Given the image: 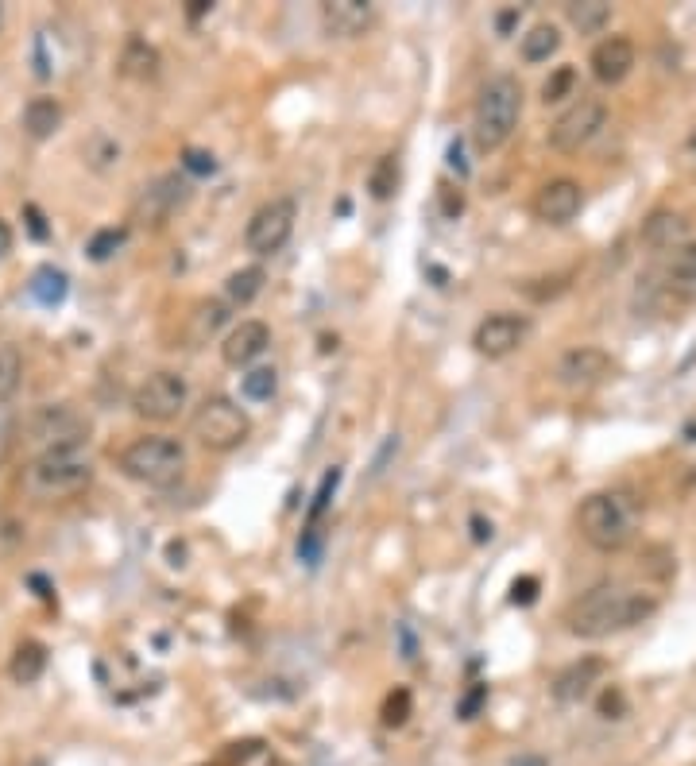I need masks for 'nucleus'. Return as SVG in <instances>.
<instances>
[{"mask_svg":"<svg viewBox=\"0 0 696 766\" xmlns=\"http://www.w3.org/2000/svg\"><path fill=\"white\" fill-rule=\"evenodd\" d=\"M511 766H546V759H534V755H522V759H511Z\"/></svg>","mask_w":696,"mask_h":766,"instance_id":"obj_46","label":"nucleus"},{"mask_svg":"<svg viewBox=\"0 0 696 766\" xmlns=\"http://www.w3.org/2000/svg\"><path fill=\"white\" fill-rule=\"evenodd\" d=\"M689 151L696 155V128H693V136H689Z\"/></svg>","mask_w":696,"mask_h":766,"instance_id":"obj_47","label":"nucleus"},{"mask_svg":"<svg viewBox=\"0 0 696 766\" xmlns=\"http://www.w3.org/2000/svg\"><path fill=\"white\" fill-rule=\"evenodd\" d=\"M557 51H561V31H557V24H534V28L519 39V55L522 62H530V66L550 62Z\"/></svg>","mask_w":696,"mask_h":766,"instance_id":"obj_24","label":"nucleus"},{"mask_svg":"<svg viewBox=\"0 0 696 766\" xmlns=\"http://www.w3.org/2000/svg\"><path fill=\"white\" fill-rule=\"evenodd\" d=\"M573 89H577V70H573V66H557L550 78L542 82V101H546V105H557V101L573 97Z\"/></svg>","mask_w":696,"mask_h":766,"instance_id":"obj_34","label":"nucleus"},{"mask_svg":"<svg viewBox=\"0 0 696 766\" xmlns=\"http://www.w3.org/2000/svg\"><path fill=\"white\" fill-rule=\"evenodd\" d=\"M120 70L128 74V78H155L159 74V51L155 47H147L144 39H128V47H124V59H120Z\"/></svg>","mask_w":696,"mask_h":766,"instance_id":"obj_28","label":"nucleus"},{"mask_svg":"<svg viewBox=\"0 0 696 766\" xmlns=\"http://www.w3.org/2000/svg\"><path fill=\"white\" fill-rule=\"evenodd\" d=\"M24 766H47L43 759H31V763H24Z\"/></svg>","mask_w":696,"mask_h":766,"instance_id":"obj_48","label":"nucleus"},{"mask_svg":"<svg viewBox=\"0 0 696 766\" xmlns=\"http://www.w3.org/2000/svg\"><path fill=\"white\" fill-rule=\"evenodd\" d=\"M186 198H190V182L178 175V171L159 175L151 186H144L140 198L132 202V221H136V225H147V229H159V225L171 221L174 209L186 206Z\"/></svg>","mask_w":696,"mask_h":766,"instance_id":"obj_11","label":"nucleus"},{"mask_svg":"<svg viewBox=\"0 0 696 766\" xmlns=\"http://www.w3.org/2000/svg\"><path fill=\"white\" fill-rule=\"evenodd\" d=\"M337 480H341V469L325 472V480H321V488H318V500H314V507H310V519H318L321 511L329 507V496H333V488H337Z\"/></svg>","mask_w":696,"mask_h":766,"instance_id":"obj_40","label":"nucleus"},{"mask_svg":"<svg viewBox=\"0 0 696 766\" xmlns=\"http://www.w3.org/2000/svg\"><path fill=\"white\" fill-rule=\"evenodd\" d=\"M20 380H24V356L16 345L0 341V403H8L20 391Z\"/></svg>","mask_w":696,"mask_h":766,"instance_id":"obj_30","label":"nucleus"},{"mask_svg":"<svg viewBox=\"0 0 696 766\" xmlns=\"http://www.w3.org/2000/svg\"><path fill=\"white\" fill-rule=\"evenodd\" d=\"M611 372H615V360L596 345H577L557 360V380L565 387H596V383L608 380Z\"/></svg>","mask_w":696,"mask_h":766,"instance_id":"obj_14","label":"nucleus"},{"mask_svg":"<svg viewBox=\"0 0 696 766\" xmlns=\"http://www.w3.org/2000/svg\"><path fill=\"white\" fill-rule=\"evenodd\" d=\"M565 20L580 35H600L611 24V4H604V0H573V4H565Z\"/></svg>","mask_w":696,"mask_h":766,"instance_id":"obj_25","label":"nucleus"},{"mask_svg":"<svg viewBox=\"0 0 696 766\" xmlns=\"http://www.w3.org/2000/svg\"><path fill=\"white\" fill-rule=\"evenodd\" d=\"M124 244V229H101V233H93V240L86 244V252H89V260H109L116 248Z\"/></svg>","mask_w":696,"mask_h":766,"instance_id":"obj_35","label":"nucleus"},{"mask_svg":"<svg viewBox=\"0 0 696 766\" xmlns=\"http://www.w3.org/2000/svg\"><path fill=\"white\" fill-rule=\"evenodd\" d=\"M20 120H24V132H28L31 140H47V136H55L58 124H62V105H58L55 97H31Z\"/></svg>","mask_w":696,"mask_h":766,"instance_id":"obj_21","label":"nucleus"},{"mask_svg":"<svg viewBox=\"0 0 696 766\" xmlns=\"http://www.w3.org/2000/svg\"><path fill=\"white\" fill-rule=\"evenodd\" d=\"M182 167H186L190 175H213V171H217V159H213L209 151L186 148L182 151Z\"/></svg>","mask_w":696,"mask_h":766,"instance_id":"obj_37","label":"nucleus"},{"mask_svg":"<svg viewBox=\"0 0 696 766\" xmlns=\"http://www.w3.org/2000/svg\"><path fill=\"white\" fill-rule=\"evenodd\" d=\"M604 120H608V105H604L600 97H577L561 117L553 120L550 148L561 151V155H573V151H580L584 144L596 140V132L604 128Z\"/></svg>","mask_w":696,"mask_h":766,"instance_id":"obj_9","label":"nucleus"},{"mask_svg":"<svg viewBox=\"0 0 696 766\" xmlns=\"http://www.w3.org/2000/svg\"><path fill=\"white\" fill-rule=\"evenodd\" d=\"M229 322V302H221V298H202L194 310H190V318H186V341H190V349H202L209 345L221 329Z\"/></svg>","mask_w":696,"mask_h":766,"instance_id":"obj_20","label":"nucleus"},{"mask_svg":"<svg viewBox=\"0 0 696 766\" xmlns=\"http://www.w3.org/2000/svg\"><path fill=\"white\" fill-rule=\"evenodd\" d=\"M275 391H279V372L275 368H248L244 376H240V395L248 399V403H267V399H275Z\"/></svg>","mask_w":696,"mask_h":766,"instance_id":"obj_29","label":"nucleus"},{"mask_svg":"<svg viewBox=\"0 0 696 766\" xmlns=\"http://www.w3.org/2000/svg\"><path fill=\"white\" fill-rule=\"evenodd\" d=\"M43 670H47V647L43 643H35V639H24L20 647L12 650V662H8V674L16 685H35V681L43 678Z\"/></svg>","mask_w":696,"mask_h":766,"instance_id":"obj_22","label":"nucleus"},{"mask_svg":"<svg viewBox=\"0 0 696 766\" xmlns=\"http://www.w3.org/2000/svg\"><path fill=\"white\" fill-rule=\"evenodd\" d=\"M515 24H519V8H511V12H503V16H499V31H503V35L515 28Z\"/></svg>","mask_w":696,"mask_h":766,"instance_id":"obj_43","label":"nucleus"},{"mask_svg":"<svg viewBox=\"0 0 696 766\" xmlns=\"http://www.w3.org/2000/svg\"><path fill=\"white\" fill-rule=\"evenodd\" d=\"M689 217L681 209H654L642 221V244L654 252H681L689 244Z\"/></svg>","mask_w":696,"mask_h":766,"instance_id":"obj_19","label":"nucleus"},{"mask_svg":"<svg viewBox=\"0 0 696 766\" xmlns=\"http://www.w3.org/2000/svg\"><path fill=\"white\" fill-rule=\"evenodd\" d=\"M24 217H28L31 233L39 236V240H47V225H43V213H39L35 206H24Z\"/></svg>","mask_w":696,"mask_h":766,"instance_id":"obj_41","label":"nucleus"},{"mask_svg":"<svg viewBox=\"0 0 696 766\" xmlns=\"http://www.w3.org/2000/svg\"><path fill=\"white\" fill-rule=\"evenodd\" d=\"M522 117V86L511 74H495L488 86L480 89L476 109H472V144L484 151H499L519 128Z\"/></svg>","mask_w":696,"mask_h":766,"instance_id":"obj_2","label":"nucleus"},{"mask_svg":"<svg viewBox=\"0 0 696 766\" xmlns=\"http://www.w3.org/2000/svg\"><path fill=\"white\" fill-rule=\"evenodd\" d=\"M526 337H530V318H522V314H488L472 333V349L480 356H488V360H503L515 349H522Z\"/></svg>","mask_w":696,"mask_h":766,"instance_id":"obj_12","label":"nucleus"},{"mask_svg":"<svg viewBox=\"0 0 696 766\" xmlns=\"http://www.w3.org/2000/svg\"><path fill=\"white\" fill-rule=\"evenodd\" d=\"M267 345H271V325L248 318V322L232 325L229 333H225L221 360H225L229 368H248V364H256V360L267 353Z\"/></svg>","mask_w":696,"mask_h":766,"instance_id":"obj_17","label":"nucleus"},{"mask_svg":"<svg viewBox=\"0 0 696 766\" xmlns=\"http://www.w3.org/2000/svg\"><path fill=\"white\" fill-rule=\"evenodd\" d=\"M666 291L669 295H677L681 302L696 298V240H689V244L673 256L669 275H666Z\"/></svg>","mask_w":696,"mask_h":766,"instance_id":"obj_23","label":"nucleus"},{"mask_svg":"<svg viewBox=\"0 0 696 766\" xmlns=\"http://www.w3.org/2000/svg\"><path fill=\"white\" fill-rule=\"evenodd\" d=\"M120 472L140 480V484H151V488H167L174 484L182 469H186V449L174 442V438H136L120 453Z\"/></svg>","mask_w":696,"mask_h":766,"instance_id":"obj_7","label":"nucleus"},{"mask_svg":"<svg viewBox=\"0 0 696 766\" xmlns=\"http://www.w3.org/2000/svg\"><path fill=\"white\" fill-rule=\"evenodd\" d=\"M638 503L627 492H592L588 500L580 503L577 527L580 538L596 550H623L638 531Z\"/></svg>","mask_w":696,"mask_h":766,"instance_id":"obj_3","label":"nucleus"},{"mask_svg":"<svg viewBox=\"0 0 696 766\" xmlns=\"http://www.w3.org/2000/svg\"><path fill=\"white\" fill-rule=\"evenodd\" d=\"M638 62V51L635 43L627 39V35H608V39H600L596 47H592V78L600 82V86H619L631 70H635Z\"/></svg>","mask_w":696,"mask_h":766,"instance_id":"obj_16","label":"nucleus"},{"mask_svg":"<svg viewBox=\"0 0 696 766\" xmlns=\"http://www.w3.org/2000/svg\"><path fill=\"white\" fill-rule=\"evenodd\" d=\"M395 186H399V159H395V155H383L376 163V171H372V178H368V190H372V198L387 202V198L395 194Z\"/></svg>","mask_w":696,"mask_h":766,"instance_id":"obj_32","label":"nucleus"},{"mask_svg":"<svg viewBox=\"0 0 696 766\" xmlns=\"http://www.w3.org/2000/svg\"><path fill=\"white\" fill-rule=\"evenodd\" d=\"M538 577H519L515 585H511V604H519V608H530L534 600H538Z\"/></svg>","mask_w":696,"mask_h":766,"instance_id":"obj_39","label":"nucleus"},{"mask_svg":"<svg viewBox=\"0 0 696 766\" xmlns=\"http://www.w3.org/2000/svg\"><path fill=\"white\" fill-rule=\"evenodd\" d=\"M596 712H600L604 720H623V716H627V697H623V689H619V685H608V689L600 693Z\"/></svg>","mask_w":696,"mask_h":766,"instance_id":"obj_36","label":"nucleus"},{"mask_svg":"<svg viewBox=\"0 0 696 766\" xmlns=\"http://www.w3.org/2000/svg\"><path fill=\"white\" fill-rule=\"evenodd\" d=\"M379 8L372 0H325L321 4V28L333 39H360L376 24Z\"/></svg>","mask_w":696,"mask_h":766,"instance_id":"obj_15","label":"nucleus"},{"mask_svg":"<svg viewBox=\"0 0 696 766\" xmlns=\"http://www.w3.org/2000/svg\"><path fill=\"white\" fill-rule=\"evenodd\" d=\"M484 701H488V685H472V689L464 693V701L457 705V716H461V720H476Z\"/></svg>","mask_w":696,"mask_h":766,"instance_id":"obj_38","label":"nucleus"},{"mask_svg":"<svg viewBox=\"0 0 696 766\" xmlns=\"http://www.w3.org/2000/svg\"><path fill=\"white\" fill-rule=\"evenodd\" d=\"M89 442V418L74 407H43L28 418L24 426V449L35 457H51V453H82Z\"/></svg>","mask_w":696,"mask_h":766,"instance_id":"obj_4","label":"nucleus"},{"mask_svg":"<svg viewBox=\"0 0 696 766\" xmlns=\"http://www.w3.org/2000/svg\"><path fill=\"white\" fill-rule=\"evenodd\" d=\"M604 670H608V662H604V658L584 654V658L569 662V666L553 678V697H557L561 705H577V701H584V697L592 693V685H600Z\"/></svg>","mask_w":696,"mask_h":766,"instance_id":"obj_18","label":"nucleus"},{"mask_svg":"<svg viewBox=\"0 0 696 766\" xmlns=\"http://www.w3.org/2000/svg\"><path fill=\"white\" fill-rule=\"evenodd\" d=\"M186 399H190V387L178 372H151L132 395V411L144 422H171L186 407Z\"/></svg>","mask_w":696,"mask_h":766,"instance_id":"obj_10","label":"nucleus"},{"mask_svg":"<svg viewBox=\"0 0 696 766\" xmlns=\"http://www.w3.org/2000/svg\"><path fill=\"white\" fill-rule=\"evenodd\" d=\"M82 155H86V163L93 167V171H109L113 163H120V144L109 140L105 132H97V136H89V144L82 148Z\"/></svg>","mask_w":696,"mask_h":766,"instance_id":"obj_33","label":"nucleus"},{"mask_svg":"<svg viewBox=\"0 0 696 766\" xmlns=\"http://www.w3.org/2000/svg\"><path fill=\"white\" fill-rule=\"evenodd\" d=\"M294 221H298V206L294 198H271L263 202L248 225H244V248L252 256H275L287 248L290 233H294Z\"/></svg>","mask_w":696,"mask_h":766,"instance_id":"obj_8","label":"nucleus"},{"mask_svg":"<svg viewBox=\"0 0 696 766\" xmlns=\"http://www.w3.org/2000/svg\"><path fill=\"white\" fill-rule=\"evenodd\" d=\"M0 28H4V4H0Z\"/></svg>","mask_w":696,"mask_h":766,"instance_id":"obj_49","label":"nucleus"},{"mask_svg":"<svg viewBox=\"0 0 696 766\" xmlns=\"http://www.w3.org/2000/svg\"><path fill=\"white\" fill-rule=\"evenodd\" d=\"M263 283H267V275H263V267H240V271H232L229 279H225V298H229L232 306H252L256 298H260Z\"/></svg>","mask_w":696,"mask_h":766,"instance_id":"obj_27","label":"nucleus"},{"mask_svg":"<svg viewBox=\"0 0 696 766\" xmlns=\"http://www.w3.org/2000/svg\"><path fill=\"white\" fill-rule=\"evenodd\" d=\"M654 612H658V600L650 592L627 589V585H596L569 604L565 627L577 639H608L615 631L646 623Z\"/></svg>","mask_w":696,"mask_h":766,"instance_id":"obj_1","label":"nucleus"},{"mask_svg":"<svg viewBox=\"0 0 696 766\" xmlns=\"http://www.w3.org/2000/svg\"><path fill=\"white\" fill-rule=\"evenodd\" d=\"M472 527H476V542H488V538H492V523H484V519H472Z\"/></svg>","mask_w":696,"mask_h":766,"instance_id":"obj_45","label":"nucleus"},{"mask_svg":"<svg viewBox=\"0 0 696 766\" xmlns=\"http://www.w3.org/2000/svg\"><path fill=\"white\" fill-rule=\"evenodd\" d=\"M534 217L542 221V225H553V229H561V225H569V221H577V213L584 209V186H580L577 178H550L538 194H534Z\"/></svg>","mask_w":696,"mask_h":766,"instance_id":"obj_13","label":"nucleus"},{"mask_svg":"<svg viewBox=\"0 0 696 766\" xmlns=\"http://www.w3.org/2000/svg\"><path fill=\"white\" fill-rule=\"evenodd\" d=\"M93 480V469L82 453H51V457H35L24 469V492L31 500L51 503L78 496Z\"/></svg>","mask_w":696,"mask_h":766,"instance_id":"obj_6","label":"nucleus"},{"mask_svg":"<svg viewBox=\"0 0 696 766\" xmlns=\"http://www.w3.org/2000/svg\"><path fill=\"white\" fill-rule=\"evenodd\" d=\"M209 8H213L209 0H190V20H202Z\"/></svg>","mask_w":696,"mask_h":766,"instance_id":"obj_44","label":"nucleus"},{"mask_svg":"<svg viewBox=\"0 0 696 766\" xmlns=\"http://www.w3.org/2000/svg\"><path fill=\"white\" fill-rule=\"evenodd\" d=\"M28 291L39 306H58V302L66 298V291H70V279H66V271H58L55 264H43L31 275Z\"/></svg>","mask_w":696,"mask_h":766,"instance_id":"obj_26","label":"nucleus"},{"mask_svg":"<svg viewBox=\"0 0 696 766\" xmlns=\"http://www.w3.org/2000/svg\"><path fill=\"white\" fill-rule=\"evenodd\" d=\"M248 434H252V418L229 395H209L190 414V438L209 453H232L236 445L248 442Z\"/></svg>","mask_w":696,"mask_h":766,"instance_id":"obj_5","label":"nucleus"},{"mask_svg":"<svg viewBox=\"0 0 696 766\" xmlns=\"http://www.w3.org/2000/svg\"><path fill=\"white\" fill-rule=\"evenodd\" d=\"M410 712H414V697H410V689H391L387 693V701L379 708V720H383V728H403L406 720H410Z\"/></svg>","mask_w":696,"mask_h":766,"instance_id":"obj_31","label":"nucleus"},{"mask_svg":"<svg viewBox=\"0 0 696 766\" xmlns=\"http://www.w3.org/2000/svg\"><path fill=\"white\" fill-rule=\"evenodd\" d=\"M8 252H12V229H8V221L0 217V264H4Z\"/></svg>","mask_w":696,"mask_h":766,"instance_id":"obj_42","label":"nucleus"}]
</instances>
